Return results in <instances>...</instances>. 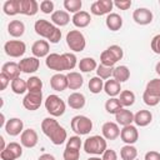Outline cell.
<instances>
[{
  "instance_id": "1",
  "label": "cell",
  "mask_w": 160,
  "mask_h": 160,
  "mask_svg": "<svg viewBox=\"0 0 160 160\" xmlns=\"http://www.w3.org/2000/svg\"><path fill=\"white\" fill-rule=\"evenodd\" d=\"M34 30L39 36L45 38L51 44H58L60 41V39H61L60 28L55 26L52 22H50V21H48L45 19L36 20L35 24H34Z\"/></svg>"
},
{
  "instance_id": "2",
  "label": "cell",
  "mask_w": 160,
  "mask_h": 160,
  "mask_svg": "<svg viewBox=\"0 0 160 160\" xmlns=\"http://www.w3.org/2000/svg\"><path fill=\"white\" fill-rule=\"evenodd\" d=\"M108 149L106 139L100 135H92L84 141V150L90 155H102Z\"/></svg>"
},
{
  "instance_id": "3",
  "label": "cell",
  "mask_w": 160,
  "mask_h": 160,
  "mask_svg": "<svg viewBox=\"0 0 160 160\" xmlns=\"http://www.w3.org/2000/svg\"><path fill=\"white\" fill-rule=\"evenodd\" d=\"M44 105H45L46 111H48L52 118H59V116L64 115V112H65V110H66V105H65L64 100H62L60 96L55 95V94L49 95V96L45 99Z\"/></svg>"
},
{
  "instance_id": "4",
  "label": "cell",
  "mask_w": 160,
  "mask_h": 160,
  "mask_svg": "<svg viewBox=\"0 0 160 160\" xmlns=\"http://www.w3.org/2000/svg\"><path fill=\"white\" fill-rule=\"evenodd\" d=\"M70 126L76 135H88L92 130V121L90 120V118L85 115H76L71 119Z\"/></svg>"
},
{
  "instance_id": "5",
  "label": "cell",
  "mask_w": 160,
  "mask_h": 160,
  "mask_svg": "<svg viewBox=\"0 0 160 160\" xmlns=\"http://www.w3.org/2000/svg\"><path fill=\"white\" fill-rule=\"evenodd\" d=\"M66 44L74 52H80L86 46V39L80 30H70L66 34Z\"/></svg>"
},
{
  "instance_id": "6",
  "label": "cell",
  "mask_w": 160,
  "mask_h": 160,
  "mask_svg": "<svg viewBox=\"0 0 160 160\" xmlns=\"http://www.w3.org/2000/svg\"><path fill=\"white\" fill-rule=\"evenodd\" d=\"M45 65L56 72H61L64 70H68L66 66V60L64 58V54H56V52H50L46 59H45Z\"/></svg>"
},
{
  "instance_id": "7",
  "label": "cell",
  "mask_w": 160,
  "mask_h": 160,
  "mask_svg": "<svg viewBox=\"0 0 160 160\" xmlns=\"http://www.w3.org/2000/svg\"><path fill=\"white\" fill-rule=\"evenodd\" d=\"M4 51L10 58H21L26 51V45L21 40H9L4 44Z\"/></svg>"
},
{
  "instance_id": "8",
  "label": "cell",
  "mask_w": 160,
  "mask_h": 160,
  "mask_svg": "<svg viewBox=\"0 0 160 160\" xmlns=\"http://www.w3.org/2000/svg\"><path fill=\"white\" fill-rule=\"evenodd\" d=\"M22 145L19 142H9L6 148L0 151V158L1 160H16L22 155Z\"/></svg>"
},
{
  "instance_id": "9",
  "label": "cell",
  "mask_w": 160,
  "mask_h": 160,
  "mask_svg": "<svg viewBox=\"0 0 160 160\" xmlns=\"http://www.w3.org/2000/svg\"><path fill=\"white\" fill-rule=\"evenodd\" d=\"M112 8H114V1L112 0H96L91 4L90 12L92 15H96V16L109 15V14H111Z\"/></svg>"
},
{
  "instance_id": "10",
  "label": "cell",
  "mask_w": 160,
  "mask_h": 160,
  "mask_svg": "<svg viewBox=\"0 0 160 160\" xmlns=\"http://www.w3.org/2000/svg\"><path fill=\"white\" fill-rule=\"evenodd\" d=\"M42 104V91L28 92L22 99V106L29 111L38 110Z\"/></svg>"
},
{
  "instance_id": "11",
  "label": "cell",
  "mask_w": 160,
  "mask_h": 160,
  "mask_svg": "<svg viewBox=\"0 0 160 160\" xmlns=\"http://www.w3.org/2000/svg\"><path fill=\"white\" fill-rule=\"evenodd\" d=\"M120 139L126 145H134L138 141V139H139V130H138V128L134 126L132 124L128 125V126H124L121 129V131H120Z\"/></svg>"
},
{
  "instance_id": "12",
  "label": "cell",
  "mask_w": 160,
  "mask_h": 160,
  "mask_svg": "<svg viewBox=\"0 0 160 160\" xmlns=\"http://www.w3.org/2000/svg\"><path fill=\"white\" fill-rule=\"evenodd\" d=\"M39 136L34 129H25L20 135V144L26 149H32L38 145Z\"/></svg>"
},
{
  "instance_id": "13",
  "label": "cell",
  "mask_w": 160,
  "mask_h": 160,
  "mask_svg": "<svg viewBox=\"0 0 160 160\" xmlns=\"http://www.w3.org/2000/svg\"><path fill=\"white\" fill-rule=\"evenodd\" d=\"M154 19L152 12L146 8H138L132 12V20L138 25H149Z\"/></svg>"
},
{
  "instance_id": "14",
  "label": "cell",
  "mask_w": 160,
  "mask_h": 160,
  "mask_svg": "<svg viewBox=\"0 0 160 160\" xmlns=\"http://www.w3.org/2000/svg\"><path fill=\"white\" fill-rule=\"evenodd\" d=\"M19 66L21 72L25 74H34L39 70L40 66V60L35 56H29V58H24L19 61Z\"/></svg>"
},
{
  "instance_id": "15",
  "label": "cell",
  "mask_w": 160,
  "mask_h": 160,
  "mask_svg": "<svg viewBox=\"0 0 160 160\" xmlns=\"http://www.w3.org/2000/svg\"><path fill=\"white\" fill-rule=\"evenodd\" d=\"M4 129L8 135L18 136V135H21V132L24 131V122L19 118H11L6 121V125L4 126Z\"/></svg>"
},
{
  "instance_id": "16",
  "label": "cell",
  "mask_w": 160,
  "mask_h": 160,
  "mask_svg": "<svg viewBox=\"0 0 160 160\" xmlns=\"http://www.w3.org/2000/svg\"><path fill=\"white\" fill-rule=\"evenodd\" d=\"M120 128L116 122H112V121H108L102 125L101 128V132H102V136L106 139V140H116L119 136H120Z\"/></svg>"
},
{
  "instance_id": "17",
  "label": "cell",
  "mask_w": 160,
  "mask_h": 160,
  "mask_svg": "<svg viewBox=\"0 0 160 160\" xmlns=\"http://www.w3.org/2000/svg\"><path fill=\"white\" fill-rule=\"evenodd\" d=\"M31 52L35 58H46L50 54V45L46 40H36L31 46Z\"/></svg>"
},
{
  "instance_id": "18",
  "label": "cell",
  "mask_w": 160,
  "mask_h": 160,
  "mask_svg": "<svg viewBox=\"0 0 160 160\" xmlns=\"http://www.w3.org/2000/svg\"><path fill=\"white\" fill-rule=\"evenodd\" d=\"M50 86L52 90L55 91H64L68 89V76L61 74V72H56L50 78Z\"/></svg>"
},
{
  "instance_id": "19",
  "label": "cell",
  "mask_w": 160,
  "mask_h": 160,
  "mask_svg": "<svg viewBox=\"0 0 160 160\" xmlns=\"http://www.w3.org/2000/svg\"><path fill=\"white\" fill-rule=\"evenodd\" d=\"M39 4L35 0H20V14L34 16L39 11Z\"/></svg>"
},
{
  "instance_id": "20",
  "label": "cell",
  "mask_w": 160,
  "mask_h": 160,
  "mask_svg": "<svg viewBox=\"0 0 160 160\" xmlns=\"http://www.w3.org/2000/svg\"><path fill=\"white\" fill-rule=\"evenodd\" d=\"M1 72L5 74L11 81L16 78H20V66H19V62H15V61H8L2 65L1 68Z\"/></svg>"
},
{
  "instance_id": "21",
  "label": "cell",
  "mask_w": 160,
  "mask_h": 160,
  "mask_svg": "<svg viewBox=\"0 0 160 160\" xmlns=\"http://www.w3.org/2000/svg\"><path fill=\"white\" fill-rule=\"evenodd\" d=\"M85 104H86V99H85V95L81 92L75 91L68 96V105L74 110L82 109L85 106Z\"/></svg>"
},
{
  "instance_id": "22",
  "label": "cell",
  "mask_w": 160,
  "mask_h": 160,
  "mask_svg": "<svg viewBox=\"0 0 160 160\" xmlns=\"http://www.w3.org/2000/svg\"><path fill=\"white\" fill-rule=\"evenodd\" d=\"M51 22L58 28L66 26L70 22V15L65 10H56L51 14Z\"/></svg>"
},
{
  "instance_id": "23",
  "label": "cell",
  "mask_w": 160,
  "mask_h": 160,
  "mask_svg": "<svg viewBox=\"0 0 160 160\" xmlns=\"http://www.w3.org/2000/svg\"><path fill=\"white\" fill-rule=\"evenodd\" d=\"M71 21H72L74 26L82 29V28H86L91 22V16H90V14L88 11L81 10V11H79V12H76V14L72 15Z\"/></svg>"
},
{
  "instance_id": "24",
  "label": "cell",
  "mask_w": 160,
  "mask_h": 160,
  "mask_svg": "<svg viewBox=\"0 0 160 160\" xmlns=\"http://www.w3.org/2000/svg\"><path fill=\"white\" fill-rule=\"evenodd\" d=\"M115 120H116L118 125H121L124 128V126L131 125L134 122V114L131 112V110L122 108L118 114H115Z\"/></svg>"
},
{
  "instance_id": "25",
  "label": "cell",
  "mask_w": 160,
  "mask_h": 160,
  "mask_svg": "<svg viewBox=\"0 0 160 160\" xmlns=\"http://www.w3.org/2000/svg\"><path fill=\"white\" fill-rule=\"evenodd\" d=\"M104 91L108 96L110 98H116L118 95H120L121 90V84L119 81H116L115 79H109L106 80V82L104 84Z\"/></svg>"
},
{
  "instance_id": "26",
  "label": "cell",
  "mask_w": 160,
  "mask_h": 160,
  "mask_svg": "<svg viewBox=\"0 0 160 160\" xmlns=\"http://www.w3.org/2000/svg\"><path fill=\"white\" fill-rule=\"evenodd\" d=\"M152 121V114L149 110H139L136 114H134V122L136 126L144 128L148 126Z\"/></svg>"
},
{
  "instance_id": "27",
  "label": "cell",
  "mask_w": 160,
  "mask_h": 160,
  "mask_svg": "<svg viewBox=\"0 0 160 160\" xmlns=\"http://www.w3.org/2000/svg\"><path fill=\"white\" fill-rule=\"evenodd\" d=\"M105 25L110 31H118L122 26V18L116 12H111L106 16Z\"/></svg>"
},
{
  "instance_id": "28",
  "label": "cell",
  "mask_w": 160,
  "mask_h": 160,
  "mask_svg": "<svg viewBox=\"0 0 160 160\" xmlns=\"http://www.w3.org/2000/svg\"><path fill=\"white\" fill-rule=\"evenodd\" d=\"M68 88L70 90H78L84 84V79L82 75L78 71H70L68 75Z\"/></svg>"
},
{
  "instance_id": "29",
  "label": "cell",
  "mask_w": 160,
  "mask_h": 160,
  "mask_svg": "<svg viewBox=\"0 0 160 160\" xmlns=\"http://www.w3.org/2000/svg\"><path fill=\"white\" fill-rule=\"evenodd\" d=\"M49 139H50V141H51L54 145H61V144H64V142L68 140V132H66V130H65L61 125H59V126L50 134Z\"/></svg>"
},
{
  "instance_id": "30",
  "label": "cell",
  "mask_w": 160,
  "mask_h": 160,
  "mask_svg": "<svg viewBox=\"0 0 160 160\" xmlns=\"http://www.w3.org/2000/svg\"><path fill=\"white\" fill-rule=\"evenodd\" d=\"M8 32L12 38H20L25 32V25L21 20H11L8 25Z\"/></svg>"
},
{
  "instance_id": "31",
  "label": "cell",
  "mask_w": 160,
  "mask_h": 160,
  "mask_svg": "<svg viewBox=\"0 0 160 160\" xmlns=\"http://www.w3.org/2000/svg\"><path fill=\"white\" fill-rule=\"evenodd\" d=\"M129 78H130V70H129V68L126 65H119V66L114 68L112 79H115L116 81H119L121 84V82L128 81Z\"/></svg>"
},
{
  "instance_id": "32",
  "label": "cell",
  "mask_w": 160,
  "mask_h": 160,
  "mask_svg": "<svg viewBox=\"0 0 160 160\" xmlns=\"http://www.w3.org/2000/svg\"><path fill=\"white\" fill-rule=\"evenodd\" d=\"M78 66H79V70H80L81 72H90V71H92V70H96L98 64H96V60H95L94 58L86 56V58L80 59Z\"/></svg>"
},
{
  "instance_id": "33",
  "label": "cell",
  "mask_w": 160,
  "mask_h": 160,
  "mask_svg": "<svg viewBox=\"0 0 160 160\" xmlns=\"http://www.w3.org/2000/svg\"><path fill=\"white\" fill-rule=\"evenodd\" d=\"M2 10L6 15L14 16L20 14V0H8L2 5Z\"/></svg>"
},
{
  "instance_id": "34",
  "label": "cell",
  "mask_w": 160,
  "mask_h": 160,
  "mask_svg": "<svg viewBox=\"0 0 160 160\" xmlns=\"http://www.w3.org/2000/svg\"><path fill=\"white\" fill-rule=\"evenodd\" d=\"M60 124L58 122V120H55L52 116L51 118H45L42 121H41V131L44 132L45 136H50V134L59 126Z\"/></svg>"
},
{
  "instance_id": "35",
  "label": "cell",
  "mask_w": 160,
  "mask_h": 160,
  "mask_svg": "<svg viewBox=\"0 0 160 160\" xmlns=\"http://www.w3.org/2000/svg\"><path fill=\"white\" fill-rule=\"evenodd\" d=\"M10 86H11L12 92L16 94V95H22V94H25L28 91V82H26V80H24L21 78L14 79L10 82Z\"/></svg>"
},
{
  "instance_id": "36",
  "label": "cell",
  "mask_w": 160,
  "mask_h": 160,
  "mask_svg": "<svg viewBox=\"0 0 160 160\" xmlns=\"http://www.w3.org/2000/svg\"><path fill=\"white\" fill-rule=\"evenodd\" d=\"M138 156V149L134 145H124L120 149V158L121 160H135Z\"/></svg>"
},
{
  "instance_id": "37",
  "label": "cell",
  "mask_w": 160,
  "mask_h": 160,
  "mask_svg": "<svg viewBox=\"0 0 160 160\" xmlns=\"http://www.w3.org/2000/svg\"><path fill=\"white\" fill-rule=\"evenodd\" d=\"M121 109H122V105L118 98H109V100H106V102H105V110L108 114L115 115Z\"/></svg>"
},
{
  "instance_id": "38",
  "label": "cell",
  "mask_w": 160,
  "mask_h": 160,
  "mask_svg": "<svg viewBox=\"0 0 160 160\" xmlns=\"http://www.w3.org/2000/svg\"><path fill=\"white\" fill-rule=\"evenodd\" d=\"M122 108H129L132 106L135 102V94L131 90H122L120 92V98H119Z\"/></svg>"
},
{
  "instance_id": "39",
  "label": "cell",
  "mask_w": 160,
  "mask_h": 160,
  "mask_svg": "<svg viewBox=\"0 0 160 160\" xmlns=\"http://www.w3.org/2000/svg\"><path fill=\"white\" fill-rule=\"evenodd\" d=\"M28 92H39L42 89V81L38 76H30L28 80Z\"/></svg>"
},
{
  "instance_id": "40",
  "label": "cell",
  "mask_w": 160,
  "mask_h": 160,
  "mask_svg": "<svg viewBox=\"0 0 160 160\" xmlns=\"http://www.w3.org/2000/svg\"><path fill=\"white\" fill-rule=\"evenodd\" d=\"M88 86H89L90 92H92V94H99L100 91L104 90V80L100 79L99 76H94V78H91V79L89 80Z\"/></svg>"
},
{
  "instance_id": "41",
  "label": "cell",
  "mask_w": 160,
  "mask_h": 160,
  "mask_svg": "<svg viewBox=\"0 0 160 160\" xmlns=\"http://www.w3.org/2000/svg\"><path fill=\"white\" fill-rule=\"evenodd\" d=\"M81 6H82L81 0H64V8H65V11L68 12L76 14L81 11Z\"/></svg>"
},
{
  "instance_id": "42",
  "label": "cell",
  "mask_w": 160,
  "mask_h": 160,
  "mask_svg": "<svg viewBox=\"0 0 160 160\" xmlns=\"http://www.w3.org/2000/svg\"><path fill=\"white\" fill-rule=\"evenodd\" d=\"M118 62V60L115 59V56L106 49L104 50L101 54H100V64L105 65V66H110V68H114V65Z\"/></svg>"
},
{
  "instance_id": "43",
  "label": "cell",
  "mask_w": 160,
  "mask_h": 160,
  "mask_svg": "<svg viewBox=\"0 0 160 160\" xmlns=\"http://www.w3.org/2000/svg\"><path fill=\"white\" fill-rule=\"evenodd\" d=\"M112 71H114V68L105 66V65L100 64L96 68V76H99L102 80H106V79H110L112 76Z\"/></svg>"
},
{
  "instance_id": "44",
  "label": "cell",
  "mask_w": 160,
  "mask_h": 160,
  "mask_svg": "<svg viewBox=\"0 0 160 160\" xmlns=\"http://www.w3.org/2000/svg\"><path fill=\"white\" fill-rule=\"evenodd\" d=\"M145 90L155 96L160 98V79H152L146 84Z\"/></svg>"
},
{
  "instance_id": "45",
  "label": "cell",
  "mask_w": 160,
  "mask_h": 160,
  "mask_svg": "<svg viewBox=\"0 0 160 160\" xmlns=\"http://www.w3.org/2000/svg\"><path fill=\"white\" fill-rule=\"evenodd\" d=\"M142 100H144V102H145L148 106H156V105L160 102V98H159V96H155V95L148 92L146 90H145L144 94H142Z\"/></svg>"
},
{
  "instance_id": "46",
  "label": "cell",
  "mask_w": 160,
  "mask_h": 160,
  "mask_svg": "<svg viewBox=\"0 0 160 160\" xmlns=\"http://www.w3.org/2000/svg\"><path fill=\"white\" fill-rule=\"evenodd\" d=\"M82 142H81V139L79 135H74V136H70L68 140H66V146L65 148H70V149H75V150H80Z\"/></svg>"
},
{
  "instance_id": "47",
  "label": "cell",
  "mask_w": 160,
  "mask_h": 160,
  "mask_svg": "<svg viewBox=\"0 0 160 160\" xmlns=\"http://www.w3.org/2000/svg\"><path fill=\"white\" fill-rule=\"evenodd\" d=\"M62 158H64V160H79V158H80V150L65 148V150L62 152Z\"/></svg>"
},
{
  "instance_id": "48",
  "label": "cell",
  "mask_w": 160,
  "mask_h": 160,
  "mask_svg": "<svg viewBox=\"0 0 160 160\" xmlns=\"http://www.w3.org/2000/svg\"><path fill=\"white\" fill-rule=\"evenodd\" d=\"M64 58L66 60V66L68 70H72L78 65V58L74 52H64Z\"/></svg>"
},
{
  "instance_id": "49",
  "label": "cell",
  "mask_w": 160,
  "mask_h": 160,
  "mask_svg": "<svg viewBox=\"0 0 160 160\" xmlns=\"http://www.w3.org/2000/svg\"><path fill=\"white\" fill-rule=\"evenodd\" d=\"M54 2L51 0H42L40 2V10L44 14H52L54 12Z\"/></svg>"
},
{
  "instance_id": "50",
  "label": "cell",
  "mask_w": 160,
  "mask_h": 160,
  "mask_svg": "<svg viewBox=\"0 0 160 160\" xmlns=\"http://www.w3.org/2000/svg\"><path fill=\"white\" fill-rule=\"evenodd\" d=\"M108 50L115 56V59H116L118 61L124 58V50H122V48L119 46V45H110V46L108 48Z\"/></svg>"
},
{
  "instance_id": "51",
  "label": "cell",
  "mask_w": 160,
  "mask_h": 160,
  "mask_svg": "<svg viewBox=\"0 0 160 160\" xmlns=\"http://www.w3.org/2000/svg\"><path fill=\"white\" fill-rule=\"evenodd\" d=\"M150 48H151V50H152L155 54L160 55V34L155 35V36L151 39V42H150Z\"/></svg>"
},
{
  "instance_id": "52",
  "label": "cell",
  "mask_w": 160,
  "mask_h": 160,
  "mask_svg": "<svg viewBox=\"0 0 160 160\" xmlns=\"http://www.w3.org/2000/svg\"><path fill=\"white\" fill-rule=\"evenodd\" d=\"M131 0H115L114 6H116L119 10H128L131 6Z\"/></svg>"
},
{
  "instance_id": "53",
  "label": "cell",
  "mask_w": 160,
  "mask_h": 160,
  "mask_svg": "<svg viewBox=\"0 0 160 160\" xmlns=\"http://www.w3.org/2000/svg\"><path fill=\"white\" fill-rule=\"evenodd\" d=\"M102 160H118V154L112 149H106L101 156Z\"/></svg>"
},
{
  "instance_id": "54",
  "label": "cell",
  "mask_w": 160,
  "mask_h": 160,
  "mask_svg": "<svg viewBox=\"0 0 160 160\" xmlns=\"http://www.w3.org/2000/svg\"><path fill=\"white\" fill-rule=\"evenodd\" d=\"M144 160H160V152L156 150H150L145 154Z\"/></svg>"
},
{
  "instance_id": "55",
  "label": "cell",
  "mask_w": 160,
  "mask_h": 160,
  "mask_svg": "<svg viewBox=\"0 0 160 160\" xmlns=\"http://www.w3.org/2000/svg\"><path fill=\"white\" fill-rule=\"evenodd\" d=\"M10 82H11V80H10L5 74L0 72V84H1V90H5Z\"/></svg>"
},
{
  "instance_id": "56",
  "label": "cell",
  "mask_w": 160,
  "mask_h": 160,
  "mask_svg": "<svg viewBox=\"0 0 160 160\" xmlns=\"http://www.w3.org/2000/svg\"><path fill=\"white\" fill-rule=\"evenodd\" d=\"M38 160H56V159H55V156H54V155H51V154H48V152H46V154L40 155Z\"/></svg>"
},
{
  "instance_id": "57",
  "label": "cell",
  "mask_w": 160,
  "mask_h": 160,
  "mask_svg": "<svg viewBox=\"0 0 160 160\" xmlns=\"http://www.w3.org/2000/svg\"><path fill=\"white\" fill-rule=\"evenodd\" d=\"M0 144H1V148H0V150L2 151V150L6 148V145H5V139H4L2 136H0Z\"/></svg>"
},
{
  "instance_id": "58",
  "label": "cell",
  "mask_w": 160,
  "mask_h": 160,
  "mask_svg": "<svg viewBox=\"0 0 160 160\" xmlns=\"http://www.w3.org/2000/svg\"><path fill=\"white\" fill-rule=\"evenodd\" d=\"M155 71H156V74L160 76V61H159V62L155 65Z\"/></svg>"
},
{
  "instance_id": "59",
  "label": "cell",
  "mask_w": 160,
  "mask_h": 160,
  "mask_svg": "<svg viewBox=\"0 0 160 160\" xmlns=\"http://www.w3.org/2000/svg\"><path fill=\"white\" fill-rule=\"evenodd\" d=\"M6 125V121H5V115L1 114V126H5Z\"/></svg>"
},
{
  "instance_id": "60",
  "label": "cell",
  "mask_w": 160,
  "mask_h": 160,
  "mask_svg": "<svg viewBox=\"0 0 160 160\" xmlns=\"http://www.w3.org/2000/svg\"><path fill=\"white\" fill-rule=\"evenodd\" d=\"M88 160H102L101 158H99V156H92V158H89Z\"/></svg>"
},
{
  "instance_id": "61",
  "label": "cell",
  "mask_w": 160,
  "mask_h": 160,
  "mask_svg": "<svg viewBox=\"0 0 160 160\" xmlns=\"http://www.w3.org/2000/svg\"><path fill=\"white\" fill-rule=\"evenodd\" d=\"M159 5H160V0H159Z\"/></svg>"
}]
</instances>
